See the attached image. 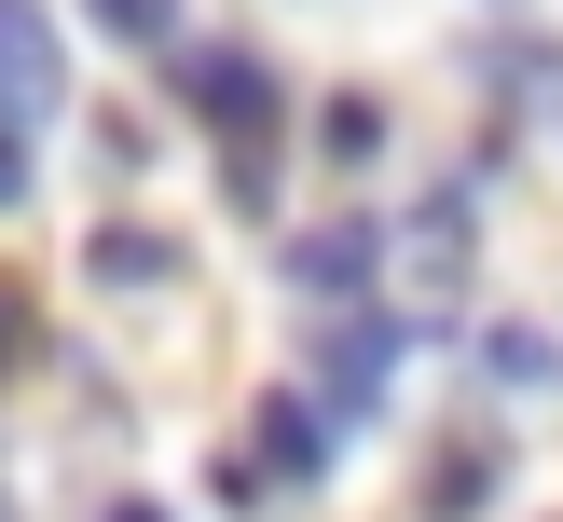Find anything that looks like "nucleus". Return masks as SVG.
<instances>
[{
  "instance_id": "2",
  "label": "nucleus",
  "mask_w": 563,
  "mask_h": 522,
  "mask_svg": "<svg viewBox=\"0 0 563 522\" xmlns=\"http://www.w3.org/2000/svg\"><path fill=\"white\" fill-rule=\"evenodd\" d=\"M55 97H69L55 14L42 0H0V207H27V137L55 124Z\"/></svg>"
},
{
  "instance_id": "7",
  "label": "nucleus",
  "mask_w": 563,
  "mask_h": 522,
  "mask_svg": "<svg viewBox=\"0 0 563 522\" xmlns=\"http://www.w3.org/2000/svg\"><path fill=\"white\" fill-rule=\"evenodd\" d=\"M165 262H179V247H165V234H97V275H110V289H152Z\"/></svg>"
},
{
  "instance_id": "10",
  "label": "nucleus",
  "mask_w": 563,
  "mask_h": 522,
  "mask_svg": "<svg viewBox=\"0 0 563 522\" xmlns=\"http://www.w3.org/2000/svg\"><path fill=\"white\" fill-rule=\"evenodd\" d=\"M14 344H27V302H14V289H0V357H14Z\"/></svg>"
},
{
  "instance_id": "11",
  "label": "nucleus",
  "mask_w": 563,
  "mask_h": 522,
  "mask_svg": "<svg viewBox=\"0 0 563 522\" xmlns=\"http://www.w3.org/2000/svg\"><path fill=\"white\" fill-rule=\"evenodd\" d=\"M110 522H165V509H152V495H124V509H110Z\"/></svg>"
},
{
  "instance_id": "3",
  "label": "nucleus",
  "mask_w": 563,
  "mask_h": 522,
  "mask_svg": "<svg viewBox=\"0 0 563 522\" xmlns=\"http://www.w3.org/2000/svg\"><path fill=\"white\" fill-rule=\"evenodd\" d=\"M317 467H330V412L317 399H262V440H247L234 495H289V481H317Z\"/></svg>"
},
{
  "instance_id": "8",
  "label": "nucleus",
  "mask_w": 563,
  "mask_h": 522,
  "mask_svg": "<svg viewBox=\"0 0 563 522\" xmlns=\"http://www.w3.org/2000/svg\"><path fill=\"white\" fill-rule=\"evenodd\" d=\"M385 152V110L372 97H330V165H372Z\"/></svg>"
},
{
  "instance_id": "9",
  "label": "nucleus",
  "mask_w": 563,
  "mask_h": 522,
  "mask_svg": "<svg viewBox=\"0 0 563 522\" xmlns=\"http://www.w3.org/2000/svg\"><path fill=\"white\" fill-rule=\"evenodd\" d=\"M97 14H110V27H124V42H137V55H165V42H179V0H97Z\"/></svg>"
},
{
  "instance_id": "1",
  "label": "nucleus",
  "mask_w": 563,
  "mask_h": 522,
  "mask_svg": "<svg viewBox=\"0 0 563 522\" xmlns=\"http://www.w3.org/2000/svg\"><path fill=\"white\" fill-rule=\"evenodd\" d=\"M179 82H192V110L220 124V152H234V207H262V192H275V110H289L275 69L247 42H207V55H179Z\"/></svg>"
},
{
  "instance_id": "4",
  "label": "nucleus",
  "mask_w": 563,
  "mask_h": 522,
  "mask_svg": "<svg viewBox=\"0 0 563 522\" xmlns=\"http://www.w3.org/2000/svg\"><path fill=\"white\" fill-rule=\"evenodd\" d=\"M289 289H317V302H357V289H372V234H357V220L302 234V247H289Z\"/></svg>"
},
{
  "instance_id": "5",
  "label": "nucleus",
  "mask_w": 563,
  "mask_h": 522,
  "mask_svg": "<svg viewBox=\"0 0 563 522\" xmlns=\"http://www.w3.org/2000/svg\"><path fill=\"white\" fill-rule=\"evenodd\" d=\"M385 357H399V330H344V344H330V426L385 399Z\"/></svg>"
},
{
  "instance_id": "6",
  "label": "nucleus",
  "mask_w": 563,
  "mask_h": 522,
  "mask_svg": "<svg viewBox=\"0 0 563 522\" xmlns=\"http://www.w3.org/2000/svg\"><path fill=\"white\" fill-rule=\"evenodd\" d=\"M495 385H563V344H550V330H495Z\"/></svg>"
}]
</instances>
